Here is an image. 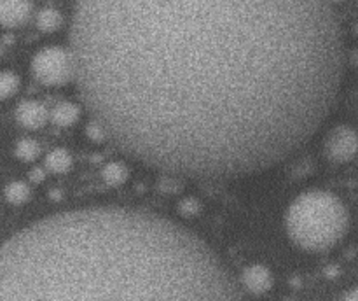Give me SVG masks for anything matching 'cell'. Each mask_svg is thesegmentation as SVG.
I'll list each match as a JSON object with an SVG mask.
<instances>
[{"label": "cell", "mask_w": 358, "mask_h": 301, "mask_svg": "<svg viewBox=\"0 0 358 301\" xmlns=\"http://www.w3.org/2000/svg\"><path fill=\"white\" fill-rule=\"evenodd\" d=\"M75 81L143 165L235 179L318 130L343 75L332 0H77Z\"/></svg>", "instance_id": "cell-1"}, {"label": "cell", "mask_w": 358, "mask_h": 301, "mask_svg": "<svg viewBox=\"0 0 358 301\" xmlns=\"http://www.w3.org/2000/svg\"><path fill=\"white\" fill-rule=\"evenodd\" d=\"M0 301H243L192 231L126 207L48 215L2 247Z\"/></svg>", "instance_id": "cell-2"}, {"label": "cell", "mask_w": 358, "mask_h": 301, "mask_svg": "<svg viewBox=\"0 0 358 301\" xmlns=\"http://www.w3.org/2000/svg\"><path fill=\"white\" fill-rule=\"evenodd\" d=\"M350 226L346 207L334 193L311 189L288 205L285 230L302 251L325 253L344 238Z\"/></svg>", "instance_id": "cell-3"}, {"label": "cell", "mask_w": 358, "mask_h": 301, "mask_svg": "<svg viewBox=\"0 0 358 301\" xmlns=\"http://www.w3.org/2000/svg\"><path fill=\"white\" fill-rule=\"evenodd\" d=\"M32 74L39 83L46 86H63L75 79V64L72 51L49 46L41 49L32 60Z\"/></svg>", "instance_id": "cell-4"}, {"label": "cell", "mask_w": 358, "mask_h": 301, "mask_svg": "<svg viewBox=\"0 0 358 301\" xmlns=\"http://www.w3.org/2000/svg\"><path fill=\"white\" fill-rule=\"evenodd\" d=\"M358 155V133L351 126L341 124L330 130L325 139V156L330 162L346 163Z\"/></svg>", "instance_id": "cell-5"}, {"label": "cell", "mask_w": 358, "mask_h": 301, "mask_svg": "<svg viewBox=\"0 0 358 301\" xmlns=\"http://www.w3.org/2000/svg\"><path fill=\"white\" fill-rule=\"evenodd\" d=\"M275 284L271 270L264 264H250L241 273V287L252 296H264Z\"/></svg>", "instance_id": "cell-6"}, {"label": "cell", "mask_w": 358, "mask_h": 301, "mask_svg": "<svg viewBox=\"0 0 358 301\" xmlns=\"http://www.w3.org/2000/svg\"><path fill=\"white\" fill-rule=\"evenodd\" d=\"M32 16V0H0V19L6 28L23 27Z\"/></svg>", "instance_id": "cell-7"}, {"label": "cell", "mask_w": 358, "mask_h": 301, "mask_svg": "<svg viewBox=\"0 0 358 301\" xmlns=\"http://www.w3.org/2000/svg\"><path fill=\"white\" fill-rule=\"evenodd\" d=\"M49 113L41 102L35 100H25L16 109V121L26 130H39L42 128L48 121Z\"/></svg>", "instance_id": "cell-8"}, {"label": "cell", "mask_w": 358, "mask_h": 301, "mask_svg": "<svg viewBox=\"0 0 358 301\" xmlns=\"http://www.w3.org/2000/svg\"><path fill=\"white\" fill-rule=\"evenodd\" d=\"M79 114H81V110H79L75 104L61 102L49 113V119L54 124H58V126H63L65 128V126H72V124L77 123Z\"/></svg>", "instance_id": "cell-9"}, {"label": "cell", "mask_w": 358, "mask_h": 301, "mask_svg": "<svg viewBox=\"0 0 358 301\" xmlns=\"http://www.w3.org/2000/svg\"><path fill=\"white\" fill-rule=\"evenodd\" d=\"M35 25H37V28L41 32L51 34V32H57L63 25V16L57 9H42L37 14V18H35Z\"/></svg>", "instance_id": "cell-10"}, {"label": "cell", "mask_w": 358, "mask_h": 301, "mask_svg": "<svg viewBox=\"0 0 358 301\" xmlns=\"http://www.w3.org/2000/svg\"><path fill=\"white\" fill-rule=\"evenodd\" d=\"M32 189L25 181H11L6 186V202L9 205H23L30 200Z\"/></svg>", "instance_id": "cell-11"}, {"label": "cell", "mask_w": 358, "mask_h": 301, "mask_svg": "<svg viewBox=\"0 0 358 301\" xmlns=\"http://www.w3.org/2000/svg\"><path fill=\"white\" fill-rule=\"evenodd\" d=\"M72 166V156L68 150L65 149H52L48 156H46V168L49 172L54 173H65L70 170Z\"/></svg>", "instance_id": "cell-12"}, {"label": "cell", "mask_w": 358, "mask_h": 301, "mask_svg": "<svg viewBox=\"0 0 358 301\" xmlns=\"http://www.w3.org/2000/svg\"><path fill=\"white\" fill-rule=\"evenodd\" d=\"M103 179L105 182L110 186L124 184L128 179V168L119 162L108 163V165H105L103 168Z\"/></svg>", "instance_id": "cell-13"}, {"label": "cell", "mask_w": 358, "mask_h": 301, "mask_svg": "<svg viewBox=\"0 0 358 301\" xmlns=\"http://www.w3.org/2000/svg\"><path fill=\"white\" fill-rule=\"evenodd\" d=\"M16 158L21 159V162H34V159L39 158V153H41V147L35 140L32 139H21L18 144H16Z\"/></svg>", "instance_id": "cell-14"}, {"label": "cell", "mask_w": 358, "mask_h": 301, "mask_svg": "<svg viewBox=\"0 0 358 301\" xmlns=\"http://www.w3.org/2000/svg\"><path fill=\"white\" fill-rule=\"evenodd\" d=\"M19 90V77L16 72L12 70H4L2 74V79H0V95L4 100H9L11 97H14Z\"/></svg>", "instance_id": "cell-15"}, {"label": "cell", "mask_w": 358, "mask_h": 301, "mask_svg": "<svg viewBox=\"0 0 358 301\" xmlns=\"http://www.w3.org/2000/svg\"><path fill=\"white\" fill-rule=\"evenodd\" d=\"M341 301H358V287H353V289L348 291V293L341 298Z\"/></svg>", "instance_id": "cell-16"}]
</instances>
